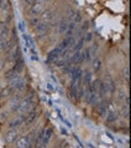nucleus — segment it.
Wrapping results in <instances>:
<instances>
[{
  "label": "nucleus",
  "mask_w": 131,
  "mask_h": 148,
  "mask_svg": "<svg viewBox=\"0 0 131 148\" xmlns=\"http://www.w3.org/2000/svg\"><path fill=\"white\" fill-rule=\"evenodd\" d=\"M32 103H34V95H30V96H26L24 98L20 104H19V109H17V112L19 114H26L29 112L31 106H32Z\"/></svg>",
  "instance_id": "1"
},
{
  "label": "nucleus",
  "mask_w": 131,
  "mask_h": 148,
  "mask_svg": "<svg viewBox=\"0 0 131 148\" xmlns=\"http://www.w3.org/2000/svg\"><path fill=\"white\" fill-rule=\"evenodd\" d=\"M46 4H47L46 1H35L30 8V15H32V16L41 15V14L46 10V6H47Z\"/></svg>",
  "instance_id": "2"
},
{
  "label": "nucleus",
  "mask_w": 131,
  "mask_h": 148,
  "mask_svg": "<svg viewBox=\"0 0 131 148\" xmlns=\"http://www.w3.org/2000/svg\"><path fill=\"white\" fill-rule=\"evenodd\" d=\"M30 146H31L30 136H21L20 138H17L15 143L16 148H30Z\"/></svg>",
  "instance_id": "3"
},
{
  "label": "nucleus",
  "mask_w": 131,
  "mask_h": 148,
  "mask_svg": "<svg viewBox=\"0 0 131 148\" xmlns=\"http://www.w3.org/2000/svg\"><path fill=\"white\" fill-rule=\"evenodd\" d=\"M51 137H52V128H45V132H43V138H42L41 143L39 145L37 148H46L48 145V142L51 140Z\"/></svg>",
  "instance_id": "4"
},
{
  "label": "nucleus",
  "mask_w": 131,
  "mask_h": 148,
  "mask_svg": "<svg viewBox=\"0 0 131 148\" xmlns=\"http://www.w3.org/2000/svg\"><path fill=\"white\" fill-rule=\"evenodd\" d=\"M17 128H11L9 130V131L5 133V136H4V141L5 143H12L15 142V140L17 138Z\"/></svg>",
  "instance_id": "5"
},
{
  "label": "nucleus",
  "mask_w": 131,
  "mask_h": 148,
  "mask_svg": "<svg viewBox=\"0 0 131 148\" xmlns=\"http://www.w3.org/2000/svg\"><path fill=\"white\" fill-rule=\"evenodd\" d=\"M104 84H105V86L108 88V91H109V94H110V95L114 94L116 88H115V82H114L113 78H111L110 74H106V75H105V82H104Z\"/></svg>",
  "instance_id": "6"
},
{
  "label": "nucleus",
  "mask_w": 131,
  "mask_h": 148,
  "mask_svg": "<svg viewBox=\"0 0 131 148\" xmlns=\"http://www.w3.org/2000/svg\"><path fill=\"white\" fill-rule=\"evenodd\" d=\"M48 29H50V26L47 22H39V24L36 25V32L40 35V37H43L47 35Z\"/></svg>",
  "instance_id": "7"
},
{
  "label": "nucleus",
  "mask_w": 131,
  "mask_h": 148,
  "mask_svg": "<svg viewBox=\"0 0 131 148\" xmlns=\"http://www.w3.org/2000/svg\"><path fill=\"white\" fill-rule=\"evenodd\" d=\"M84 61V53L81 52V51H77V52H74L71 57H69V62L73 63V64H79Z\"/></svg>",
  "instance_id": "8"
},
{
  "label": "nucleus",
  "mask_w": 131,
  "mask_h": 148,
  "mask_svg": "<svg viewBox=\"0 0 131 148\" xmlns=\"http://www.w3.org/2000/svg\"><path fill=\"white\" fill-rule=\"evenodd\" d=\"M21 101V96L20 94H15L12 96V99L10 100V110L12 112H17V109H19V104Z\"/></svg>",
  "instance_id": "9"
},
{
  "label": "nucleus",
  "mask_w": 131,
  "mask_h": 148,
  "mask_svg": "<svg viewBox=\"0 0 131 148\" xmlns=\"http://www.w3.org/2000/svg\"><path fill=\"white\" fill-rule=\"evenodd\" d=\"M41 22H47V21H51L54 18V11L53 10H45L41 14Z\"/></svg>",
  "instance_id": "10"
},
{
  "label": "nucleus",
  "mask_w": 131,
  "mask_h": 148,
  "mask_svg": "<svg viewBox=\"0 0 131 148\" xmlns=\"http://www.w3.org/2000/svg\"><path fill=\"white\" fill-rule=\"evenodd\" d=\"M68 24H69V21L67 18H61L59 20V24H58V34L59 35H64L66 32H67Z\"/></svg>",
  "instance_id": "11"
},
{
  "label": "nucleus",
  "mask_w": 131,
  "mask_h": 148,
  "mask_svg": "<svg viewBox=\"0 0 131 148\" xmlns=\"http://www.w3.org/2000/svg\"><path fill=\"white\" fill-rule=\"evenodd\" d=\"M59 56H61V53L58 52L57 49H56V48L52 49V51H51V52L47 54V58H46V63H54V61L59 57Z\"/></svg>",
  "instance_id": "12"
},
{
  "label": "nucleus",
  "mask_w": 131,
  "mask_h": 148,
  "mask_svg": "<svg viewBox=\"0 0 131 148\" xmlns=\"http://www.w3.org/2000/svg\"><path fill=\"white\" fill-rule=\"evenodd\" d=\"M27 115H26V119H25V122L27 123V125H30V123H32L36 120V117H37V111L35 110V109H32V110H30L29 112H26Z\"/></svg>",
  "instance_id": "13"
},
{
  "label": "nucleus",
  "mask_w": 131,
  "mask_h": 148,
  "mask_svg": "<svg viewBox=\"0 0 131 148\" xmlns=\"http://www.w3.org/2000/svg\"><path fill=\"white\" fill-rule=\"evenodd\" d=\"M22 122H24V119H22V117H16V119H14V120H11V121L9 122L8 127H9V130H11V128H17V127L21 126Z\"/></svg>",
  "instance_id": "14"
},
{
  "label": "nucleus",
  "mask_w": 131,
  "mask_h": 148,
  "mask_svg": "<svg viewBox=\"0 0 131 148\" xmlns=\"http://www.w3.org/2000/svg\"><path fill=\"white\" fill-rule=\"evenodd\" d=\"M25 88H26V79H25V78H21L20 82H19L17 84L12 88V89H14V91H15V92H21V91L25 90Z\"/></svg>",
  "instance_id": "15"
},
{
  "label": "nucleus",
  "mask_w": 131,
  "mask_h": 148,
  "mask_svg": "<svg viewBox=\"0 0 131 148\" xmlns=\"http://www.w3.org/2000/svg\"><path fill=\"white\" fill-rule=\"evenodd\" d=\"M98 108V111H99V114H100V116H105V115L109 112V111H108V104L105 103V101H100V104L97 106Z\"/></svg>",
  "instance_id": "16"
},
{
  "label": "nucleus",
  "mask_w": 131,
  "mask_h": 148,
  "mask_svg": "<svg viewBox=\"0 0 131 148\" xmlns=\"http://www.w3.org/2000/svg\"><path fill=\"white\" fill-rule=\"evenodd\" d=\"M14 92H15V91H14L12 88L8 85V86H5V88H4V89L1 90V92H0V98H1V99H5V98H8V96L12 95Z\"/></svg>",
  "instance_id": "17"
},
{
  "label": "nucleus",
  "mask_w": 131,
  "mask_h": 148,
  "mask_svg": "<svg viewBox=\"0 0 131 148\" xmlns=\"http://www.w3.org/2000/svg\"><path fill=\"white\" fill-rule=\"evenodd\" d=\"M14 69H15L19 74L22 73V71H24V59H22V57L17 58L15 61V67H14Z\"/></svg>",
  "instance_id": "18"
},
{
  "label": "nucleus",
  "mask_w": 131,
  "mask_h": 148,
  "mask_svg": "<svg viewBox=\"0 0 131 148\" xmlns=\"http://www.w3.org/2000/svg\"><path fill=\"white\" fill-rule=\"evenodd\" d=\"M10 37V29L8 26H5L4 29L0 31V41H6Z\"/></svg>",
  "instance_id": "19"
},
{
  "label": "nucleus",
  "mask_w": 131,
  "mask_h": 148,
  "mask_svg": "<svg viewBox=\"0 0 131 148\" xmlns=\"http://www.w3.org/2000/svg\"><path fill=\"white\" fill-rule=\"evenodd\" d=\"M119 117V112H116V111H110V112H108V117H106V121L108 122H115L116 120Z\"/></svg>",
  "instance_id": "20"
},
{
  "label": "nucleus",
  "mask_w": 131,
  "mask_h": 148,
  "mask_svg": "<svg viewBox=\"0 0 131 148\" xmlns=\"http://www.w3.org/2000/svg\"><path fill=\"white\" fill-rule=\"evenodd\" d=\"M21 78H22V77H21V74H17V75H15L14 78H11V79H9V80H8V85H9V86H11V88H14L19 82H20Z\"/></svg>",
  "instance_id": "21"
},
{
  "label": "nucleus",
  "mask_w": 131,
  "mask_h": 148,
  "mask_svg": "<svg viewBox=\"0 0 131 148\" xmlns=\"http://www.w3.org/2000/svg\"><path fill=\"white\" fill-rule=\"evenodd\" d=\"M84 38L81 37V38H78V41H76V43H74V51H82V48L84 47Z\"/></svg>",
  "instance_id": "22"
},
{
  "label": "nucleus",
  "mask_w": 131,
  "mask_h": 148,
  "mask_svg": "<svg viewBox=\"0 0 131 148\" xmlns=\"http://www.w3.org/2000/svg\"><path fill=\"white\" fill-rule=\"evenodd\" d=\"M93 82V73L92 72H87L84 74V84L87 86H89V84Z\"/></svg>",
  "instance_id": "23"
},
{
  "label": "nucleus",
  "mask_w": 131,
  "mask_h": 148,
  "mask_svg": "<svg viewBox=\"0 0 131 148\" xmlns=\"http://www.w3.org/2000/svg\"><path fill=\"white\" fill-rule=\"evenodd\" d=\"M43 132H45V128H42L41 131L39 132V135H37V137H36V140H35V146H36V148L39 147V145H40L41 141H42V138H43Z\"/></svg>",
  "instance_id": "24"
},
{
  "label": "nucleus",
  "mask_w": 131,
  "mask_h": 148,
  "mask_svg": "<svg viewBox=\"0 0 131 148\" xmlns=\"http://www.w3.org/2000/svg\"><path fill=\"white\" fill-rule=\"evenodd\" d=\"M17 74H19V73L15 71V69L11 68V69H9V71L5 73V78H6V79L9 80V79H11V78H14L15 75H17Z\"/></svg>",
  "instance_id": "25"
},
{
  "label": "nucleus",
  "mask_w": 131,
  "mask_h": 148,
  "mask_svg": "<svg viewBox=\"0 0 131 148\" xmlns=\"http://www.w3.org/2000/svg\"><path fill=\"white\" fill-rule=\"evenodd\" d=\"M100 68H101V61L99 58H94L93 59V69L94 71H99Z\"/></svg>",
  "instance_id": "26"
},
{
  "label": "nucleus",
  "mask_w": 131,
  "mask_h": 148,
  "mask_svg": "<svg viewBox=\"0 0 131 148\" xmlns=\"http://www.w3.org/2000/svg\"><path fill=\"white\" fill-rule=\"evenodd\" d=\"M72 22L73 24H76V25H79L82 22V15L79 12H76L74 14V16H73V18H72Z\"/></svg>",
  "instance_id": "27"
},
{
  "label": "nucleus",
  "mask_w": 131,
  "mask_h": 148,
  "mask_svg": "<svg viewBox=\"0 0 131 148\" xmlns=\"http://www.w3.org/2000/svg\"><path fill=\"white\" fill-rule=\"evenodd\" d=\"M83 38H84V42H90L92 38H93V34L92 32H87L85 36H84Z\"/></svg>",
  "instance_id": "28"
},
{
  "label": "nucleus",
  "mask_w": 131,
  "mask_h": 148,
  "mask_svg": "<svg viewBox=\"0 0 131 148\" xmlns=\"http://www.w3.org/2000/svg\"><path fill=\"white\" fill-rule=\"evenodd\" d=\"M88 27H89V22H88V21H84V22H83L82 29H81V31H82V32H84L85 30H88Z\"/></svg>",
  "instance_id": "29"
},
{
  "label": "nucleus",
  "mask_w": 131,
  "mask_h": 148,
  "mask_svg": "<svg viewBox=\"0 0 131 148\" xmlns=\"http://www.w3.org/2000/svg\"><path fill=\"white\" fill-rule=\"evenodd\" d=\"M123 74H124V78H125V79H126V80H129V68H128V67L124 68Z\"/></svg>",
  "instance_id": "30"
},
{
  "label": "nucleus",
  "mask_w": 131,
  "mask_h": 148,
  "mask_svg": "<svg viewBox=\"0 0 131 148\" xmlns=\"http://www.w3.org/2000/svg\"><path fill=\"white\" fill-rule=\"evenodd\" d=\"M39 22H40V18H37V17H34V18L31 20V24H32V25H35V26L39 24Z\"/></svg>",
  "instance_id": "31"
},
{
  "label": "nucleus",
  "mask_w": 131,
  "mask_h": 148,
  "mask_svg": "<svg viewBox=\"0 0 131 148\" xmlns=\"http://www.w3.org/2000/svg\"><path fill=\"white\" fill-rule=\"evenodd\" d=\"M35 1H36V0H24V3L27 4V5H32Z\"/></svg>",
  "instance_id": "32"
},
{
  "label": "nucleus",
  "mask_w": 131,
  "mask_h": 148,
  "mask_svg": "<svg viewBox=\"0 0 131 148\" xmlns=\"http://www.w3.org/2000/svg\"><path fill=\"white\" fill-rule=\"evenodd\" d=\"M6 25H5V22H4V21H1V20H0V31H1L3 29H4V27H5Z\"/></svg>",
  "instance_id": "33"
},
{
  "label": "nucleus",
  "mask_w": 131,
  "mask_h": 148,
  "mask_svg": "<svg viewBox=\"0 0 131 148\" xmlns=\"http://www.w3.org/2000/svg\"><path fill=\"white\" fill-rule=\"evenodd\" d=\"M3 68H4V62H1V61H0V71H1Z\"/></svg>",
  "instance_id": "34"
},
{
  "label": "nucleus",
  "mask_w": 131,
  "mask_h": 148,
  "mask_svg": "<svg viewBox=\"0 0 131 148\" xmlns=\"http://www.w3.org/2000/svg\"><path fill=\"white\" fill-rule=\"evenodd\" d=\"M1 8H3V0H0V10H1Z\"/></svg>",
  "instance_id": "35"
},
{
  "label": "nucleus",
  "mask_w": 131,
  "mask_h": 148,
  "mask_svg": "<svg viewBox=\"0 0 131 148\" xmlns=\"http://www.w3.org/2000/svg\"><path fill=\"white\" fill-rule=\"evenodd\" d=\"M36 1H46L47 3V1H50V0H36Z\"/></svg>",
  "instance_id": "36"
}]
</instances>
